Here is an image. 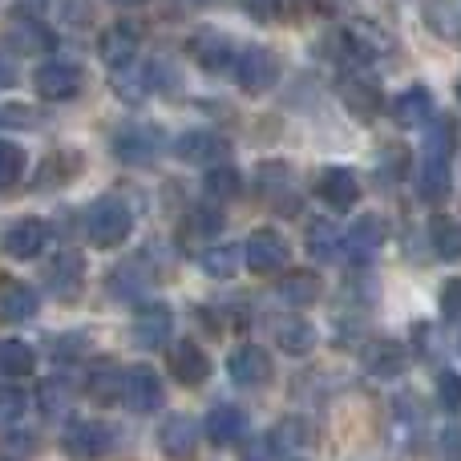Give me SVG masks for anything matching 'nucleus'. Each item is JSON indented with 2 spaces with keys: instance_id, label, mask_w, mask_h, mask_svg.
<instances>
[{
  "instance_id": "72a5a7b5",
  "label": "nucleus",
  "mask_w": 461,
  "mask_h": 461,
  "mask_svg": "<svg viewBox=\"0 0 461 461\" xmlns=\"http://www.w3.org/2000/svg\"><path fill=\"white\" fill-rule=\"evenodd\" d=\"M433 247L441 259H461V223L457 219H438L433 223Z\"/></svg>"
},
{
  "instance_id": "a211bd4d",
  "label": "nucleus",
  "mask_w": 461,
  "mask_h": 461,
  "mask_svg": "<svg viewBox=\"0 0 461 461\" xmlns=\"http://www.w3.org/2000/svg\"><path fill=\"white\" fill-rule=\"evenodd\" d=\"M191 53H194V61L203 65L207 73H235V61H239V49H235V41L223 37V32H207V37H199L191 45Z\"/></svg>"
},
{
  "instance_id": "20e7f679",
  "label": "nucleus",
  "mask_w": 461,
  "mask_h": 461,
  "mask_svg": "<svg viewBox=\"0 0 461 461\" xmlns=\"http://www.w3.org/2000/svg\"><path fill=\"white\" fill-rule=\"evenodd\" d=\"M81 86H86L81 65L65 61V57H53V61L37 65V73H32V89H37L45 102H69V97L81 94Z\"/></svg>"
},
{
  "instance_id": "2eb2a0df",
  "label": "nucleus",
  "mask_w": 461,
  "mask_h": 461,
  "mask_svg": "<svg viewBox=\"0 0 461 461\" xmlns=\"http://www.w3.org/2000/svg\"><path fill=\"white\" fill-rule=\"evenodd\" d=\"M158 446H162V454L175 457V461L194 457V449H199V421H194V417H186V413L167 417V421H162V429H158Z\"/></svg>"
},
{
  "instance_id": "a19ab883",
  "label": "nucleus",
  "mask_w": 461,
  "mask_h": 461,
  "mask_svg": "<svg viewBox=\"0 0 461 461\" xmlns=\"http://www.w3.org/2000/svg\"><path fill=\"white\" fill-rule=\"evenodd\" d=\"M438 397L446 409H461V376L454 368H446V373H438Z\"/></svg>"
},
{
  "instance_id": "2f4dec72",
  "label": "nucleus",
  "mask_w": 461,
  "mask_h": 461,
  "mask_svg": "<svg viewBox=\"0 0 461 461\" xmlns=\"http://www.w3.org/2000/svg\"><path fill=\"white\" fill-rule=\"evenodd\" d=\"M37 357L24 340H0V376H29Z\"/></svg>"
},
{
  "instance_id": "0eeeda50",
  "label": "nucleus",
  "mask_w": 461,
  "mask_h": 461,
  "mask_svg": "<svg viewBox=\"0 0 461 461\" xmlns=\"http://www.w3.org/2000/svg\"><path fill=\"white\" fill-rule=\"evenodd\" d=\"M243 263L255 271V276H271V271H279L287 263V243L279 230L263 227V230H251L243 243Z\"/></svg>"
},
{
  "instance_id": "6ab92c4d",
  "label": "nucleus",
  "mask_w": 461,
  "mask_h": 461,
  "mask_svg": "<svg viewBox=\"0 0 461 461\" xmlns=\"http://www.w3.org/2000/svg\"><path fill=\"white\" fill-rule=\"evenodd\" d=\"M45 247H49V227L41 219H21V223L5 230V255H13V259H37Z\"/></svg>"
},
{
  "instance_id": "c9c22d12",
  "label": "nucleus",
  "mask_w": 461,
  "mask_h": 461,
  "mask_svg": "<svg viewBox=\"0 0 461 461\" xmlns=\"http://www.w3.org/2000/svg\"><path fill=\"white\" fill-rule=\"evenodd\" d=\"M24 409H29V397H24L16 384H0V429L21 421Z\"/></svg>"
},
{
  "instance_id": "4468645a",
  "label": "nucleus",
  "mask_w": 461,
  "mask_h": 461,
  "mask_svg": "<svg viewBox=\"0 0 461 461\" xmlns=\"http://www.w3.org/2000/svg\"><path fill=\"white\" fill-rule=\"evenodd\" d=\"M384 247V223L376 215H360L344 235V255L352 263H373Z\"/></svg>"
},
{
  "instance_id": "aec40b11",
  "label": "nucleus",
  "mask_w": 461,
  "mask_h": 461,
  "mask_svg": "<svg viewBox=\"0 0 461 461\" xmlns=\"http://www.w3.org/2000/svg\"><path fill=\"white\" fill-rule=\"evenodd\" d=\"M389 113L397 126H425V122H433V94L425 86H409L401 89L397 97L389 102Z\"/></svg>"
},
{
  "instance_id": "7c9ffc66",
  "label": "nucleus",
  "mask_w": 461,
  "mask_h": 461,
  "mask_svg": "<svg viewBox=\"0 0 461 461\" xmlns=\"http://www.w3.org/2000/svg\"><path fill=\"white\" fill-rule=\"evenodd\" d=\"M239 191H243V178H239V170H230V167H211L207 170V183H203V194H207V203H219V207H223V203L235 199Z\"/></svg>"
},
{
  "instance_id": "f03ea898",
  "label": "nucleus",
  "mask_w": 461,
  "mask_h": 461,
  "mask_svg": "<svg viewBox=\"0 0 461 461\" xmlns=\"http://www.w3.org/2000/svg\"><path fill=\"white\" fill-rule=\"evenodd\" d=\"M81 223H86V239L94 247H118V243H126L130 230H134V211H130L118 194H102V199H94L86 207Z\"/></svg>"
},
{
  "instance_id": "39448f33",
  "label": "nucleus",
  "mask_w": 461,
  "mask_h": 461,
  "mask_svg": "<svg viewBox=\"0 0 461 461\" xmlns=\"http://www.w3.org/2000/svg\"><path fill=\"white\" fill-rule=\"evenodd\" d=\"M162 150H167V134H162L158 126H146V122L113 134V154H118L122 162H130V167H150Z\"/></svg>"
},
{
  "instance_id": "49530a36",
  "label": "nucleus",
  "mask_w": 461,
  "mask_h": 461,
  "mask_svg": "<svg viewBox=\"0 0 461 461\" xmlns=\"http://www.w3.org/2000/svg\"><path fill=\"white\" fill-rule=\"evenodd\" d=\"M113 5H122V8H130V5H142V0H113Z\"/></svg>"
},
{
  "instance_id": "c756f323",
  "label": "nucleus",
  "mask_w": 461,
  "mask_h": 461,
  "mask_svg": "<svg viewBox=\"0 0 461 461\" xmlns=\"http://www.w3.org/2000/svg\"><path fill=\"white\" fill-rule=\"evenodd\" d=\"M37 401H41V409H45L49 417H61V413H69V401H73V384H69V376H65V373L45 376V381H41Z\"/></svg>"
},
{
  "instance_id": "c03bdc74",
  "label": "nucleus",
  "mask_w": 461,
  "mask_h": 461,
  "mask_svg": "<svg viewBox=\"0 0 461 461\" xmlns=\"http://www.w3.org/2000/svg\"><path fill=\"white\" fill-rule=\"evenodd\" d=\"M279 441L276 438H255L251 446L243 449V461H279Z\"/></svg>"
},
{
  "instance_id": "393cba45",
  "label": "nucleus",
  "mask_w": 461,
  "mask_h": 461,
  "mask_svg": "<svg viewBox=\"0 0 461 461\" xmlns=\"http://www.w3.org/2000/svg\"><path fill=\"white\" fill-rule=\"evenodd\" d=\"M86 393L97 405H110V401H118L122 393H126V373L113 365H94L86 373Z\"/></svg>"
},
{
  "instance_id": "a878e982",
  "label": "nucleus",
  "mask_w": 461,
  "mask_h": 461,
  "mask_svg": "<svg viewBox=\"0 0 461 461\" xmlns=\"http://www.w3.org/2000/svg\"><path fill=\"white\" fill-rule=\"evenodd\" d=\"M276 344L284 352H292V357H303V352L316 348V328L300 316H284L276 324Z\"/></svg>"
},
{
  "instance_id": "f704fd0d",
  "label": "nucleus",
  "mask_w": 461,
  "mask_h": 461,
  "mask_svg": "<svg viewBox=\"0 0 461 461\" xmlns=\"http://www.w3.org/2000/svg\"><path fill=\"white\" fill-rule=\"evenodd\" d=\"M344 247V235H336L328 223H316L308 230V251L312 259H336V251Z\"/></svg>"
},
{
  "instance_id": "423d86ee",
  "label": "nucleus",
  "mask_w": 461,
  "mask_h": 461,
  "mask_svg": "<svg viewBox=\"0 0 461 461\" xmlns=\"http://www.w3.org/2000/svg\"><path fill=\"white\" fill-rule=\"evenodd\" d=\"M235 81H239V89H247V94H267V89L279 81V57L263 45L239 49Z\"/></svg>"
},
{
  "instance_id": "cd10ccee",
  "label": "nucleus",
  "mask_w": 461,
  "mask_h": 461,
  "mask_svg": "<svg viewBox=\"0 0 461 461\" xmlns=\"http://www.w3.org/2000/svg\"><path fill=\"white\" fill-rule=\"evenodd\" d=\"M279 295H284V303H292V308H308V303L320 300V276L316 271H287V276L279 279Z\"/></svg>"
},
{
  "instance_id": "4be33fe9",
  "label": "nucleus",
  "mask_w": 461,
  "mask_h": 461,
  "mask_svg": "<svg viewBox=\"0 0 461 461\" xmlns=\"http://www.w3.org/2000/svg\"><path fill=\"white\" fill-rule=\"evenodd\" d=\"M37 308H41V300L24 279H13V284L0 287V320L5 324H24V320L37 316Z\"/></svg>"
},
{
  "instance_id": "473e14b6",
  "label": "nucleus",
  "mask_w": 461,
  "mask_h": 461,
  "mask_svg": "<svg viewBox=\"0 0 461 461\" xmlns=\"http://www.w3.org/2000/svg\"><path fill=\"white\" fill-rule=\"evenodd\" d=\"M271 438H276L284 449H300V446H312V441H316V429H312L303 417H287V421L276 425V433H271Z\"/></svg>"
},
{
  "instance_id": "6e6552de",
  "label": "nucleus",
  "mask_w": 461,
  "mask_h": 461,
  "mask_svg": "<svg viewBox=\"0 0 461 461\" xmlns=\"http://www.w3.org/2000/svg\"><path fill=\"white\" fill-rule=\"evenodd\" d=\"M227 376L239 389H263L271 381V357L259 344H239L227 357Z\"/></svg>"
},
{
  "instance_id": "dca6fc26",
  "label": "nucleus",
  "mask_w": 461,
  "mask_h": 461,
  "mask_svg": "<svg viewBox=\"0 0 461 461\" xmlns=\"http://www.w3.org/2000/svg\"><path fill=\"white\" fill-rule=\"evenodd\" d=\"M227 138L211 134V130H191V134H183L175 142V154L183 162H194V167H219V162L227 158Z\"/></svg>"
},
{
  "instance_id": "bb28decb",
  "label": "nucleus",
  "mask_w": 461,
  "mask_h": 461,
  "mask_svg": "<svg viewBox=\"0 0 461 461\" xmlns=\"http://www.w3.org/2000/svg\"><path fill=\"white\" fill-rule=\"evenodd\" d=\"M365 365H368V373L373 376H401L405 373V365H409V357H405V348H401L397 340H376L373 348L365 352Z\"/></svg>"
},
{
  "instance_id": "f8f14e48",
  "label": "nucleus",
  "mask_w": 461,
  "mask_h": 461,
  "mask_svg": "<svg viewBox=\"0 0 461 461\" xmlns=\"http://www.w3.org/2000/svg\"><path fill=\"white\" fill-rule=\"evenodd\" d=\"M45 284L57 300H77L86 287V259L77 251H57V259L45 267Z\"/></svg>"
},
{
  "instance_id": "ddd939ff",
  "label": "nucleus",
  "mask_w": 461,
  "mask_h": 461,
  "mask_svg": "<svg viewBox=\"0 0 461 461\" xmlns=\"http://www.w3.org/2000/svg\"><path fill=\"white\" fill-rule=\"evenodd\" d=\"M167 365H170V373L178 376V384H191V389H199V384L211 376L207 352H203L194 340H175V344H170Z\"/></svg>"
},
{
  "instance_id": "1a4fd4ad",
  "label": "nucleus",
  "mask_w": 461,
  "mask_h": 461,
  "mask_svg": "<svg viewBox=\"0 0 461 461\" xmlns=\"http://www.w3.org/2000/svg\"><path fill=\"white\" fill-rule=\"evenodd\" d=\"M138 45H142V29H138L134 21H118L102 32L97 53H102V61L110 65V69H126V65H134Z\"/></svg>"
},
{
  "instance_id": "f3484780",
  "label": "nucleus",
  "mask_w": 461,
  "mask_h": 461,
  "mask_svg": "<svg viewBox=\"0 0 461 461\" xmlns=\"http://www.w3.org/2000/svg\"><path fill=\"white\" fill-rule=\"evenodd\" d=\"M126 405L134 409V413H154V409L162 405V381H158V373L154 368H146V365H134L126 373Z\"/></svg>"
},
{
  "instance_id": "f257e3e1",
  "label": "nucleus",
  "mask_w": 461,
  "mask_h": 461,
  "mask_svg": "<svg viewBox=\"0 0 461 461\" xmlns=\"http://www.w3.org/2000/svg\"><path fill=\"white\" fill-rule=\"evenodd\" d=\"M454 118H433L421 146V162H417V194L425 203H446V194L454 191Z\"/></svg>"
},
{
  "instance_id": "9b49d317",
  "label": "nucleus",
  "mask_w": 461,
  "mask_h": 461,
  "mask_svg": "<svg viewBox=\"0 0 461 461\" xmlns=\"http://www.w3.org/2000/svg\"><path fill=\"white\" fill-rule=\"evenodd\" d=\"M316 194L324 199V207L332 211H352L360 199V178L348 167H324L316 175Z\"/></svg>"
},
{
  "instance_id": "c85d7f7f",
  "label": "nucleus",
  "mask_w": 461,
  "mask_h": 461,
  "mask_svg": "<svg viewBox=\"0 0 461 461\" xmlns=\"http://www.w3.org/2000/svg\"><path fill=\"white\" fill-rule=\"evenodd\" d=\"M199 263L211 279H230L239 271V263H243V251L235 243H211V247H203Z\"/></svg>"
},
{
  "instance_id": "9d476101",
  "label": "nucleus",
  "mask_w": 461,
  "mask_h": 461,
  "mask_svg": "<svg viewBox=\"0 0 461 461\" xmlns=\"http://www.w3.org/2000/svg\"><path fill=\"white\" fill-rule=\"evenodd\" d=\"M170 328H175V316H170L167 303H146V308L134 312L130 340L138 348H162V344H170Z\"/></svg>"
},
{
  "instance_id": "7ed1b4c3",
  "label": "nucleus",
  "mask_w": 461,
  "mask_h": 461,
  "mask_svg": "<svg viewBox=\"0 0 461 461\" xmlns=\"http://www.w3.org/2000/svg\"><path fill=\"white\" fill-rule=\"evenodd\" d=\"M61 446L73 461H102L105 454H113V446H118V429L105 421H77L65 429Z\"/></svg>"
},
{
  "instance_id": "58836bf2",
  "label": "nucleus",
  "mask_w": 461,
  "mask_h": 461,
  "mask_svg": "<svg viewBox=\"0 0 461 461\" xmlns=\"http://www.w3.org/2000/svg\"><path fill=\"white\" fill-rule=\"evenodd\" d=\"M146 284H150V279L138 276V267H118V271L110 276V292H113V295H122V300H134V295L142 292Z\"/></svg>"
},
{
  "instance_id": "a18cd8bd",
  "label": "nucleus",
  "mask_w": 461,
  "mask_h": 461,
  "mask_svg": "<svg viewBox=\"0 0 461 461\" xmlns=\"http://www.w3.org/2000/svg\"><path fill=\"white\" fill-rule=\"evenodd\" d=\"M16 81V61L13 53H5V45H0V86H13Z\"/></svg>"
},
{
  "instance_id": "b1692460",
  "label": "nucleus",
  "mask_w": 461,
  "mask_h": 461,
  "mask_svg": "<svg viewBox=\"0 0 461 461\" xmlns=\"http://www.w3.org/2000/svg\"><path fill=\"white\" fill-rule=\"evenodd\" d=\"M207 433L215 446H235L247 438V413L235 405H215L207 413Z\"/></svg>"
},
{
  "instance_id": "e433bc0d",
  "label": "nucleus",
  "mask_w": 461,
  "mask_h": 461,
  "mask_svg": "<svg viewBox=\"0 0 461 461\" xmlns=\"http://www.w3.org/2000/svg\"><path fill=\"white\" fill-rule=\"evenodd\" d=\"M21 175H24V150L13 142H0V191L21 183Z\"/></svg>"
},
{
  "instance_id": "4c0bfd02",
  "label": "nucleus",
  "mask_w": 461,
  "mask_h": 461,
  "mask_svg": "<svg viewBox=\"0 0 461 461\" xmlns=\"http://www.w3.org/2000/svg\"><path fill=\"white\" fill-rule=\"evenodd\" d=\"M13 37H16V45L21 49H49L53 45V32H49L45 24H37V21H21L13 29Z\"/></svg>"
},
{
  "instance_id": "5701e85b",
  "label": "nucleus",
  "mask_w": 461,
  "mask_h": 461,
  "mask_svg": "<svg viewBox=\"0 0 461 461\" xmlns=\"http://www.w3.org/2000/svg\"><path fill=\"white\" fill-rule=\"evenodd\" d=\"M340 97H344V105L365 122H373L376 113H381V89L368 77H360V73H348V77L340 81Z\"/></svg>"
},
{
  "instance_id": "79ce46f5",
  "label": "nucleus",
  "mask_w": 461,
  "mask_h": 461,
  "mask_svg": "<svg viewBox=\"0 0 461 461\" xmlns=\"http://www.w3.org/2000/svg\"><path fill=\"white\" fill-rule=\"evenodd\" d=\"M441 316L449 324H461V279H446L441 287Z\"/></svg>"
},
{
  "instance_id": "ea45409f",
  "label": "nucleus",
  "mask_w": 461,
  "mask_h": 461,
  "mask_svg": "<svg viewBox=\"0 0 461 461\" xmlns=\"http://www.w3.org/2000/svg\"><path fill=\"white\" fill-rule=\"evenodd\" d=\"M239 8H243L251 21L267 24V21H279V13H284V0H239Z\"/></svg>"
},
{
  "instance_id": "37998d69",
  "label": "nucleus",
  "mask_w": 461,
  "mask_h": 461,
  "mask_svg": "<svg viewBox=\"0 0 461 461\" xmlns=\"http://www.w3.org/2000/svg\"><path fill=\"white\" fill-rule=\"evenodd\" d=\"M0 126H16V130H24V126H37V110H29V105H16V102H8V105H0Z\"/></svg>"
},
{
  "instance_id": "412c9836",
  "label": "nucleus",
  "mask_w": 461,
  "mask_h": 461,
  "mask_svg": "<svg viewBox=\"0 0 461 461\" xmlns=\"http://www.w3.org/2000/svg\"><path fill=\"white\" fill-rule=\"evenodd\" d=\"M255 191L263 194L267 203H276V207H295V186H292V170L284 167V162H263L259 170H255Z\"/></svg>"
}]
</instances>
